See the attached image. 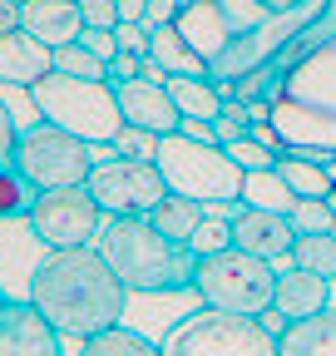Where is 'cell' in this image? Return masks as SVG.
Here are the masks:
<instances>
[{
	"instance_id": "obj_1",
	"label": "cell",
	"mask_w": 336,
	"mask_h": 356,
	"mask_svg": "<svg viewBox=\"0 0 336 356\" xmlns=\"http://www.w3.org/2000/svg\"><path fill=\"white\" fill-rule=\"evenodd\" d=\"M25 297L45 312V322L60 337H74V341H90L119 327L124 312H129V287L119 282V273L94 243L45 248L30 273Z\"/></svg>"
},
{
	"instance_id": "obj_2",
	"label": "cell",
	"mask_w": 336,
	"mask_h": 356,
	"mask_svg": "<svg viewBox=\"0 0 336 356\" xmlns=\"http://www.w3.org/2000/svg\"><path fill=\"white\" fill-rule=\"evenodd\" d=\"M272 129L292 154H307L326 163L336 154V35L307 50L297 65L277 70L267 84Z\"/></svg>"
},
{
	"instance_id": "obj_3",
	"label": "cell",
	"mask_w": 336,
	"mask_h": 356,
	"mask_svg": "<svg viewBox=\"0 0 336 356\" xmlns=\"http://www.w3.org/2000/svg\"><path fill=\"white\" fill-rule=\"evenodd\" d=\"M94 248L109 257L129 297H163V292H193L198 252L188 243L163 238L149 218H104Z\"/></svg>"
},
{
	"instance_id": "obj_4",
	"label": "cell",
	"mask_w": 336,
	"mask_h": 356,
	"mask_svg": "<svg viewBox=\"0 0 336 356\" xmlns=\"http://www.w3.org/2000/svg\"><path fill=\"white\" fill-rule=\"evenodd\" d=\"M168 193H183L198 203H233L242 198V168L223 144L188 139V134H158V154H153Z\"/></svg>"
},
{
	"instance_id": "obj_5",
	"label": "cell",
	"mask_w": 336,
	"mask_h": 356,
	"mask_svg": "<svg viewBox=\"0 0 336 356\" xmlns=\"http://www.w3.org/2000/svg\"><path fill=\"white\" fill-rule=\"evenodd\" d=\"M30 104L40 119H50L90 144H114V134L124 129L119 95L104 79H74V74L50 70L40 84H30Z\"/></svg>"
},
{
	"instance_id": "obj_6",
	"label": "cell",
	"mask_w": 336,
	"mask_h": 356,
	"mask_svg": "<svg viewBox=\"0 0 336 356\" xmlns=\"http://www.w3.org/2000/svg\"><path fill=\"white\" fill-rule=\"evenodd\" d=\"M163 356H277V337L242 312L193 307L163 332Z\"/></svg>"
},
{
	"instance_id": "obj_7",
	"label": "cell",
	"mask_w": 336,
	"mask_h": 356,
	"mask_svg": "<svg viewBox=\"0 0 336 356\" xmlns=\"http://www.w3.org/2000/svg\"><path fill=\"white\" fill-rule=\"evenodd\" d=\"M193 292L203 307H223V312H242V317H262L277 297V267L267 257H252L242 248H223L198 257V277Z\"/></svg>"
},
{
	"instance_id": "obj_8",
	"label": "cell",
	"mask_w": 336,
	"mask_h": 356,
	"mask_svg": "<svg viewBox=\"0 0 336 356\" xmlns=\"http://www.w3.org/2000/svg\"><path fill=\"white\" fill-rule=\"evenodd\" d=\"M10 163L40 193H50V188H69V184H84V178H90L94 144L79 139V134H69V129H60V124H50V119H35V124L20 129Z\"/></svg>"
},
{
	"instance_id": "obj_9",
	"label": "cell",
	"mask_w": 336,
	"mask_h": 356,
	"mask_svg": "<svg viewBox=\"0 0 336 356\" xmlns=\"http://www.w3.org/2000/svg\"><path fill=\"white\" fill-rule=\"evenodd\" d=\"M84 188L94 193V203L104 208V218H144L163 193V173L153 159H124V154H109L90 168Z\"/></svg>"
},
{
	"instance_id": "obj_10",
	"label": "cell",
	"mask_w": 336,
	"mask_h": 356,
	"mask_svg": "<svg viewBox=\"0 0 336 356\" xmlns=\"http://www.w3.org/2000/svg\"><path fill=\"white\" fill-rule=\"evenodd\" d=\"M25 222H30V233L45 248H79V243H94L99 238L104 208L94 203V193L84 184H69V188L40 193V203H35V213Z\"/></svg>"
},
{
	"instance_id": "obj_11",
	"label": "cell",
	"mask_w": 336,
	"mask_h": 356,
	"mask_svg": "<svg viewBox=\"0 0 336 356\" xmlns=\"http://www.w3.org/2000/svg\"><path fill=\"white\" fill-rule=\"evenodd\" d=\"M292 243H297V233H292L287 213L237 203V213H233V248H242L252 257H267L282 273V267H292Z\"/></svg>"
},
{
	"instance_id": "obj_12",
	"label": "cell",
	"mask_w": 336,
	"mask_h": 356,
	"mask_svg": "<svg viewBox=\"0 0 336 356\" xmlns=\"http://www.w3.org/2000/svg\"><path fill=\"white\" fill-rule=\"evenodd\" d=\"M0 356H60V332L30 297H10L0 312Z\"/></svg>"
},
{
	"instance_id": "obj_13",
	"label": "cell",
	"mask_w": 336,
	"mask_h": 356,
	"mask_svg": "<svg viewBox=\"0 0 336 356\" xmlns=\"http://www.w3.org/2000/svg\"><path fill=\"white\" fill-rule=\"evenodd\" d=\"M119 95V114L124 124L134 129H149V134H174L178 129V104L168 95V84H153V79H124V84H109Z\"/></svg>"
},
{
	"instance_id": "obj_14",
	"label": "cell",
	"mask_w": 336,
	"mask_h": 356,
	"mask_svg": "<svg viewBox=\"0 0 336 356\" xmlns=\"http://www.w3.org/2000/svg\"><path fill=\"white\" fill-rule=\"evenodd\" d=\"M55 70V50L35 40L25 25L0 35V89H30Z\"/></svg>"
},
{
	"instance_id": "obj_15",
	"label": "cell",
	"mask_w": 336,
	"mask_h": 356,
	"mask_svg": "<svg viewBox=\"0 0 336 356\" xmlns=\"http://www.w3.org/2000/svg\"><path fill=\"white\" fill-rule=\"evenodd\" d=\"M272 307L282 312L287 322H302V317H317V312H326L331 307V282L321 277V273H307V267H282L277 273V297H272Z\"/></svg>"
},
{
	"instance_id": "obj_16",
	"label": "cell",
	"mask_w": 336,
	"mask_h": 356,
	"mask_svg": "<svg viewBox=\"0 0 336 356\" xmlns=\"http://www.w3.org/2000/svg\"><path fill=\"white\" fill-rule=\"evenodd\" d=\"M20 25L45 40L50 50H60V44H74L84 35V15H79V0H25L20 6Z\"/></svg>"
},
{
	"instance_id": "obj_17",
	"label": "cell",
	"mask_w": 336,
	"mask_h": 356,
	"mask_svg": "<svg viewBox=\"0 0 336 356\" xmlns=\"http://www.w3.org/2000/svg\"><path fill=\"white\" fill-rule=\"evenodd\" d=\"M178 35L193 44V50L213 65L223 50H228V40H233V25H228V15H223V6L218 0H198V6H178Z\"/></svg>"
},
{
	"instance_id": "obj_18",
	"label": "cell",
	"mask_w": 336,
	"mask_h": 356,
	"mask_svg": "<svg viewBox=\"0 0 336 356\" xmlns=\"http://www.w3.org/2000/svg\"><path fill=\"white\" fill-rule=\"evenodd\" d=\"M277 356H336V312H317V317L287 322L277 337Z\"/></svg>"
},
{
	"instance_id": "obj_19",
	"label": "cell",
	"mask_w": 336,
	"mask_h": 356,
	"mask_svg": "<svg viewBox=\"0 0 336 356\" xmlns=\"http://www.w3.org/2000/svg\"><path fill=\"white\" fill-rule=\"evenodd\" d=\"M168 95H174L183 119H208V124H213L223 114V104H228L208 74H168Z\"/></svg>"
},
{
	"instance_id": "obj_20",
	"label": "cell",
	"mask_w": 336,
	"mask_h": 356,
	"mask_svg": "<svg viewBox=\"0 0 336 356\" xmlns=\"http://www.w3.org/2000/svg\"><path fill=\"white\" fill-rule=\"evenodd\" d=\"M149 60H158L163 74H208V60L178 35V25H158L149 35Z\"/></svg>"
},
{
	"instance_id": "obj_21",
	"label": "cell",
	"mask_w": 336,
	"mask_h": 356,
	"mask_svg": "<svg viewBox=\"0 0 336 356\" xmlns=\"http://www.w3.org/2000/svg\"><path fill=\"white\" fill-rule=\"evenodd\" d=\"M153 228L163 233V238H174V243H188L193 238V228L203 222V203L198 198H183V193H163L149 213H144Z\"/></svg>"
},
{
	"instance_id": "obj_22",
	"label": "cell",
	"mask_w": 336,
	"mask_h": 356,
	"mask_svg": "<svg viewBox=\"0 0 336 356\" xmlns=\"http://www.w3.org/2000/svg\"><path fill=\"white\" fill-rule=\"evenodd\" d=\"M74 356H163V346H158L149 332L119 322V327H109V332H99V337H90V341H79Z\"/></svg>"
},
{
	"instance_id": "obj_23",
	"label": "cell",
	"mask_w": 336,
	"mask_h": 356,
	"mask_svg": "<svg viewBox=\"0 0 336 356\" xmlns=\"http://www.w3.org/2000/svg\"><path fill=\"white\" fill-rule=\"evenodd\" d=\"M242 203L247 208H272V213H292V203H297V193L287 188V178L272 168H258V173H242Z\"/></svg>"
},
{
	"instance_id": "obj_24",
	"label": "cell",
	"mask_w": 336,
	"mask_h": 356,
	"mask_svg": "<svg viewBox=\"0 0 336 356\" xmlns=\"http://www.w3.org/2000/svg\"><path fill=\"white\" fill-rule=\"evenodd\" d=\"M277 173L287 178V188L297 193V198H326L336 184H331V173H326V163H317V159H307V154H287V159H277Z\"/></svg>"
},
{
	"instance_id": "obj_25",
	"label": "cell",
	"mask_w": 336,
	"mask_h": 356,
	"mask_svg": "<svg viewBox=\"0 0 336 356\" xmlns=\"http://www.w3.org/2000/svg\"><path fill=\"white\" fill-rule=\"evenodd\" d=\"M35 203H40V188L15 163H0V222H25Z\"/></svg>"
},
{
	"instance_id": "obj_26",
	"label": "cell",
	"mask_w": 336,
	"mask_h": 356,
	"mask_svg": "<svg viewBox=\"0 0 336 356\" xmlns=\"http://www.w3.org/2000/svg\"><path fill=\"white\" fill-rule=\"evenodd\" d=\"M292 262L307 267V273H321L326 282H336V233H302L292 243Z\"/></svg>"
},
{
	"instance_id": "obj_27",
	"label": "cell",
	"mask_w": 336,
	"mask_h": 356,
	"mask_svg": "<svg viewBox=\"0 0 336 356\" xmlns=\"http://www.w3.org/2000/svg\"><path fill=\"white\" fill-rule=\"evenodd\" d=\"M287 222H292V233H331L336 228V208L326 203V198H297L292 203V213H287Z\"/></svg>"
},
{
	"instance_id": "obj_28",
	"label": "cell",
	"mask_w": 336,
	"mask_h": 356,
	"mask_svg": "<svg viewBox=\"0 0 336 356\" xmlns=\"http://www.w3.org/2000/svg\"><path fill=\"white\" fill-rule=\"evenodd\" d=\"M55 70H60V74H74V79H104V74H109V65H104L94 50H84L79 40L55 50Z\"/></svg>"
},
{
	"instance_id": "obj_29",
	"label": "cell",
	"mask_w": 336,
	"mask_h": 356,
	"mask_svg": "<svg viewBox=\"0 0 336 356\" xmlns=\"http://www.w3.org/2000/svg\"><path fill=\"white\" fill-rule=\"evenodd\" d=\"M188 248H193L198 257H208V252H223V248H233V218H213V213H203V222L193 228Z\"/></svg>"
},
{
	"instance_id": "obj_30",
	"label": "cell",
	"mask_w": 336,
	"mask_h": 356,
	"mask_svg": "<svg viewBox=\"0 0 336 356\" xmlns=\"http://www.w3.org/2000/svg\"><path fill=\"white\" fill-rule=\"evenodd\" d=\"M218 6H223V15H228L233 35H247V30H258V25L272 15V6H267V0H218Z\"/></svg>"
},
{
	"instance_id": "obj_31",
	"label": "cell",
	"mask_w": 336,
	"mask_h": 356,
	"mask_svg": "<svg viewBox=\"0 0 336 356\" xmlns=\"http://www.w3.org/2000/svg\"><path fill=\"white\" fill-rule=\"evenodd\" d=\"M109 149H114V154H124V159H153V154H158V134L124 124V129L114 134V144H109Z\"/></svg>"
},
{
	"instance_id": "obj_32",
	"label": "cell",
	"mask_w": 336,
	"mask_h": 356,
	"mask_svg": "<svg viewBox=\"0 0 336 356\" xmlns=\"http://www.w3.org/2000/svg\"><path fill=\"white\" fill-rule=\"evenodd\" d=\"M228 154L237 159V168H242V173H258V168H272V163H277V154H272V149H262L258 139H237V144H228Z\"/></svg>"
},
{
	"instance_id": "obj_33",
	"label": "cell",
	"mask_w": 336,
	"mask_h": 356,
	"mask_svg": "<svg viewBox=\"0 0 336 356\" xmlns=\"http://www.w3.org/2000/svg\"><path fill=\"white\" fill-rule=\"evenodd\" d=\"M79 15L94 30H114L119 25V0H79Z\"/></svg>"
},
{
	"instance_id": "obj_34",
	"label": "cell",
	"mask_w": 336,
	"mask_h": 356,
	"mask_svg": "<svg viewBox=\"0 0 336 356\" xmlns=\"http://www.w3.org/2000/svg\"><path fill=\"white\" fill-rule=\"evenodd\" d=\"M114 40H119V50H129V55H149V30L139 20H119Z\"/></svg>"
},
{
	"instance_id": "obj_35",
	"label": "cell",
	"mask_w": 336,
	"mask_h": 356,
	"mask_svg": "<svg viewBox=\"0 0 336 356\" xmlns=\"http://www.w3.org/2000/svg\"><path fill=\"white\" fill-rule=\"evenodd\" d=\"M79 44H84V50H94L104 65L119 55V40H114V30H94V25H84V35H79Z\"/></svg>"
},
{
	"instance_id": "obj_36",
	"label": "cell",
	"mask_w": 336,
	"mask_h": 356,
	"mask_svg": "<svg viewBox=\"0 0 336 356\" xmlns=\"http://www.w3.org/2000/svg\"><path fill=\"white\" fill-rule=\"evenodd\" d=\"M139 70H144V55H129V50H119V55L109 60V74H104V84H124V79H139Z\"/></svg>"
},
{
	"instance_id": "obj_37",
	"label": "cell",
	"mask_w": 336,
	"mask_h": 356,
	"mask_svg": "<svg viewBox=\"0 0 336 356\" xmlns=\"http://www.w3.org/2000/svg\"><path fill=\"white\" fill-rule=\"evenodd\" d=\"M174 20H178V0H149V6H144V20H139V25H144V30L153 35L158 25H174Z\"/></svg>"
},
{
	"instance_id": "obj_38",
	"label": "cell",
	"mask_w": 336,
	"mask_h": 356,
	"mask_svg": "<svg viewBox=\"0 0 336 356\" xmlns=\"http://www.w3.org/2000/svg\"><path fill=\"white\" fill-rule=\"evenodd\" d=\"M15 139H20V124H15V114H10V104H6V95H0V163H10Z\"/></svg>"
},
{
	"instance_id": "obj_39",
	"label": "cell",
	"mask_w": 336,
	"mask_h": 356,
	"mask_svg": "<svg viewBox=\"0 0 336 356\" xmlns=\"http://www.w3.org/2000/svg\"><path fill=\"white\" fill-rule=\"evenodd\" d=\"M178 134H188V139H208V144H218V134L208 119H178Z\"/></svg>"
},
{
	"instance_id": "obj_40",
	"label": "cell",
	"mask_w": 336,
	"mask_h": 356,
	"mask_svg": "<svg viewBox=\"0 0 336 356\" xmlns=\"http://www.w3.org/2000/svg\"><path fill=\"white\" fill-rule=\"evenodd\" d=\"M247 119H252V124H272V99H267V95L247 99Z\"/></svg>"
},
{
	"instance_id": "obj_41",
	"label": "cell",
	"mask_w": 336,
	"mask_h": 356,
	"mask_svg": "<svg viewBox=\"0 0 336 356\" xmlns=\"http://www.w3.org/2000/svg\"><path fill=\"white\" fill-rule=\"evenodd\" d=\"M6 30H20V6L0 0V35H6Z\"/></svg>"
},
{
	"instance_id": "obj_42",
	"label": "cell",
	"mask_w": 336,
	"mask_h": 356,
	"mask_svg": "<svg viewBox=\"0 0 336 356\" xmlns=\"http://www.w3.org/2000/svg\"><path fill=\"white\" fill-rule=\"evenodd\" d=\"M258 322H262V327H267L272 337H282V332H287V317H282V312H277V307H267V312H262V317H258Z\"/></svg>"
},
{
	"instance_id": "obj_43",
	"label": "cell",
	"mask_w": 336,
	"mask_h": 356,
	"mask_svg": "<svg viewBox=\"0 0 336 356\" xmlns=\"http://www.w3.org/2000/svg\"><path fill=\"white\" fill-rule=\"evenodd\" d=\"M144 6L149 0H119V20H144Z\"/></svg>"
},
{
	"instance_id": "obj_44",
	"label": "cell",
	"mask_w": 336,
	"mask_h": 356,
	"mask_svg": "<svg viewBox=\"0 0 336 356\" xmlns=\"http://www.w3.org/2000/svg\"><path fill=\"white\" fill-rule=\"evenodd\" d=\"M6 307H10V287H6V282H0V312H6Z\"/></svg>"
},
{
	"instance_id": "obj_45",
	"label": "cell",
	"mask_w": 336,
	"mask_h": 356,
	"mask_svg": "<svg viewBox=\"0 0 336 356\" xmlns=\"http://www.w3.org/2000/svg\"><path fill=\"white\" fill-rule=\"evenodd\" d=\"M326 203H331V208H336V188H331V193H326Z\"/></svg>"
},
{
	"instance_id": "obj_46",
	"label": "cell",
	"mask_w": 336,
	"mask_h": 356,
	"mask_svg": "<svg viewBox=\"0 0 336 356\" xmlns=\"http://www.w3.org/2000/svg\"><path fill=\"white\" fill-rule=\"evenodd\" d=\"M178 6H198V0H178Z\"/></svg>"
},
{
	"instance_id": "obj_47",
	"label": "cell",
	"mask_w": 336,
	"mask_h": 356,
	"mask_svg": "<svg viewBox=\"0 0 336 356\" xmlns=\"http://www.w3.org/2000/svg\"><path fill=\"white\" fill-rule=\"evenodd\" d=\"M10 6H25V0H10Z\"/></svg>"
},
{
	"instance_id": "obj_48",
	"label": "cell",
	"mask_w": 336,
	"mask_h": 356,
	"mask_svg": "<svg viewBox=\"0 0 336 356\" xmlns=\"http://www.w3.org/2000/svg\"><path fill=\"white\" fill-rule=\"evenodd\" d=\"M331 233H336V228H331Z\"/></svg>"
}]
</instances>
